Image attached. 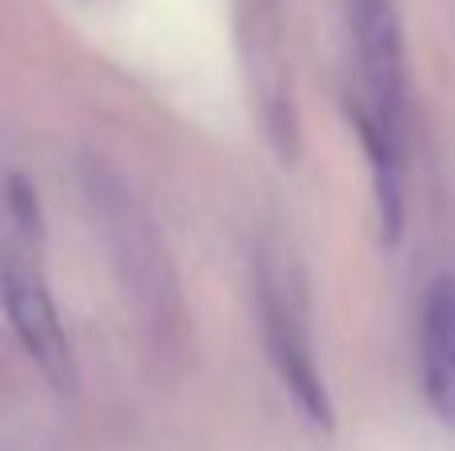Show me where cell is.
<instances>
[{
  "mask_svg": "<svg viewBox=\"0 0 455 451\" xmlns=\"http://www.w3.org/2000/svg\"><path fill=\"white\" fill-rule=\"evenodd\" d=\"M88 204L96 212L104 240L112 252V268H116L124 292L132 296V308L140 312V324L156 336L160 348H172L184 332V300L176 288L172 264H168V248L160 244L152 220L144 216V208L136 204V196L108 172V168L92 164L88 176Z\"/></svg>",
  "mask_w": 455,
  "mask_h": 451,
  "instance_id": "6da1fadb",
  "label": "cell"
},
{
  "mask_svg": "<svg viewBox=\"0 0 455 451\" xmlns=\"http://www.w3.org/2000/svg\"><path fill=\"white\" fill-rule=\"evenodd\" d=\"M256 308H259V328H264L267 360H272L283 392L296 400V407L304 412L307 423L331 431L336 428V407H331L328 384H323L320 360H315L307 320L296 304V292H288V280L267 272V268L259 272Z\"/></svg>",
  "mask_w": 455,
  "mask_h": 451,
  "instance_id": "7a4b0ae2",
  "label": "cell"
},
{
  "mask_svg": "<svg viewBox=\"0 0 455 451\" xmlns=\"http://www.w3.org/2000/svg\"><path fill=\"white\" fill-rule=\"evenodd\" d=\"M0 308H4L8 328L16 332L24 356L44 372V380L56 392L76 388V356H72V340L64 332L60 308L48 292L40 264H32L16 248L0 256Z\"/></svg>",
  "mask_w": 455,
  "mask_h": 451,
  "instance_id": "3957f363",
  "label": "cell"
},
{
  "mask_svg": "<svg viewBox=\"0 0 455 451\" xmlns=\"http://www.w3.org/2000/svg\"><path fill=\"white\" fill-rule=\"evenodd\" d=\"M352 40L355 60L363 76V116L403 144L408 124V52H403V28L392 0H352Z\"/></svg>",
  "mask_w": 455,
  "mask_h": 451,
  "instance_id": "277c9868",
  "label": "cell"
},
{
  "mask_svg": "<svg viewBox=\"0 0 455 451\" xmlns=\"http://www.w3.org/2000/svg\"><path fill=\"white\" fill-rule=\"evenodd\" d=\"M243 84H248L256 124L267 136V148L280 164H296L304 136H299V112H296V88H291L288 52L272 24L259 16L251 28H243Z\"/></svg>",
  "mask_w": 455,
  "mask_h": 451,
  "instance_id": "5b68a950",
  "label": "cell"
},
{
  "mask_svg": "<svg viewBox=\"0 0 455 451\" xmlns=\"http://www.w3.org/2000/svg\"><path fill=\"white\" fill-rule=\"evenodd\" d=\"M419 380L432 412L455 423V276L443 272L427 284L419 312Z\"/></svg>",
  "mask_w": 455,
  "mask_h": 451,
  "instance_id": "8992f818",
  "label": "cell"
},
{
  "mask_svg": "<svg viewBox=\"0 0 455 451\" xmlns=\"http://www.w3.org/2000/svg\"><path fill=\"white\" fill-rule=\"evenodd\" d=\"M8 208H12V216H16V224H20L24 236L28 240L36 236L40 232V204H36V192H32L20 176L8 180Z\"/></svg>",
  "mask_w": 455,
  "mask_h": 451,
  "instance_id": "52a82bcc",
  "label": "cell"
}]
</instances>
